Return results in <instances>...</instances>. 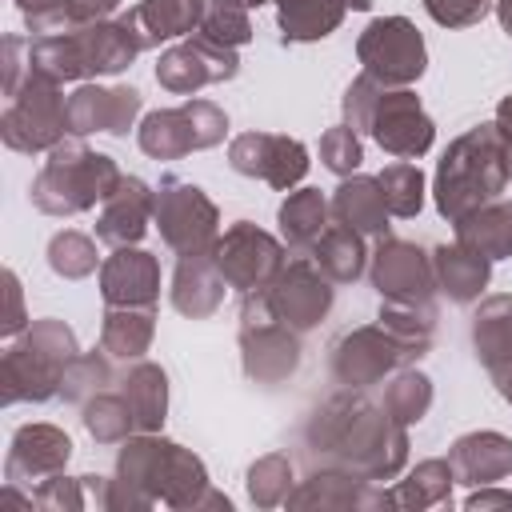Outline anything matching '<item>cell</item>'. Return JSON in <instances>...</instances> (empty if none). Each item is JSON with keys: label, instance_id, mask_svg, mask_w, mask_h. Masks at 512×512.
<instances>
[{"label": "cell", "instance_id": "cell-2", "mask_svg": "<svg viewBox=\"0 0 512 512\" xmlns=\"http://www.w3.org/2000/svg\"><path fill=\"white\" fill-rule=\"evenodd\" d=\"M304 444L320 464L352 468L368 480H396L408 464V428L364 388H340L304 424Z\"/></svg>", "mask_w": 512, "mask_h": 512}, {"label": "cell", "instance_id": "cell-11", "mask_svg": "<svg viewBox=\"0 0 512 512\" xmlns=\"http://www.w3.org/2000/svg\"><path fill=\"white\" fill-rule=\"evenodd\" d=\"M356 60L384 88H412L428 68V48L408 16H376L356 40Z\"/></svg>", "mask_w": 512, "mask_h": 512}, {"label": "cell", "instance_id": "cell-55", "mask_svg": "<svg viewBox=\"0 0 512 512\" xmlns=\"http://www.w3.org/2000/svg\"><path fill=\"white\" fill-rule=\"evenodd\" d=\"M492 380H496V392H500V396H504V400L512 404V364H508L504 372H496Z\"/></svg>", "mask_w": 512, "mask_h": 512}, {"label": "cell", "instance_id": "cell-35", "mask_svg": "<svg viewBox=\"0 0 512 512\" xmlns=\"http://www.w3.org/2000/svg\"><path fill=\"white\" fill-rule=\"evenodd\" d=\"M156 336V308H108L100 320V348L112 360H144Z\"/></svg>", "mask_w": 512, "mask_h": 512}, {"label": "cell", "instance_id": "cell-32", "mask_svg": "<svg viewBox=\"0 0 512 512\" xmlns=\"http://www.w3.org/2000/svg\"><path fill=\"white\" fill-rule=\"evenodd\" d=\"M452 228H456V244H464V248H472L488 260L512 256V200L480 204L476 212H468Z\"/></svg>", "mask_w": 512, "mask_h": 512}, {"label": "cell", "instance_id": "cell-36", "mask_svg": "<svg viewBox=\"0 0 512 512\" xmlns=\"http://www.w3.org/2000/svg\"><path fill=\"white\" fill-rule=\"evenodd\" d=\"M452 484H456V472H452L448 460H420L392 488V508L424 512V508H436V504H452Z\"/></svg>", "mask_w": 512, "mask_h": 512}, {"label": "cell", "instance_id": "cell-10", "mask_svg": "<svg viewBox=\"0 0 512 512\" xmlns=\"http://www.w3.org/2000/svg\"><path fill=\"white\" fill-rule=\"evenodd\" d=\"M416 360L420 356L408 344H400L380 320L340 332L328 348V368H332V380L340 388H372Z\"/></svg>", "mask_w": 512, "mask_h": 512}, {"label": "cell", "instance_id": "cell-9", "mask_svg": "<svg viewBox=\"0 0 512 512\" xmlns=\"http://www.w3.org/2000/svg\"><path fill=\"white\" fill-rule=\"evenodd\" d=\"M224 136H228V116L212 100H188L180 108H156L136 128V144L152 160H180L188 152L216 148Z\"/></svg>", "mask_w": 512, "mask_h": 512}, {"label": "cell", "instance_id": "cell-52", "mask_svg": "<svg viewBox=\"0 0 512 512\" xmlns=\"http://www.w3.org/2000/svg\"><path fill=\"white\" fill-rule=\"evenodd\" d=\"M4 284H8V320H4V336H20L28 328V316H24V304H20V280L16 272H4Z\"/></svg>", "mask_w": 512, "mask_h": 512}, {"label": "cell", "instance_id": "cell-20", "mask_svg": "<svg viewBox=\"0 0 512 512\" xmlns=\"http://www.w3.org/2000/svg\"><path fill=\"white\" fill-rule=\"evenodd\" d=\"M72 460V440L64 428L56 424H20L12 432L8 456H4V480L8 484H28L32 480H48L56 472H64Z\"/></svg>", "mask_w": 512, "mask_h": 512}, {"label": "cell", "instance_id": "cell-3", "mask_svg": "<svg viewBox=\"0 0 512 512\" xmlns=\"http://www.w3.org/2000/svg\"><path fill=\"white\" fill-rule=\"evenodd\" d=\"M508 180H512V172H508V156H504L496 120L476 124L464 136H456L436 164V176H432L436 212L448 224H456L468 212H476L480 204L500 200Z\"/></svg>", "mask_w": 512, "mask_h": 512}, {"label": "cell", "instance_id": "cell-39", "mask_svg": "<svg viewBox=\"0 0 512 512\" xmlns=\"http://www.w3.org/2000/svg\"><path fill=\"white\" fill-rule=\"evenodd\" d=\"M400 344H408L416 356H424L432 348V336H436V312L432 304H392V300H380V316H376Z\"/></svg>", "mask_w": 512, "mask_h": 512}, {"label": "cell", "instance_id": "cell-17", "mask_svg": "<svg viewBox=\"0 0 512 512\" xmlns=\"http://www.w3.org/2000/svg\"><path fill=\"white\" fill-rule=\"evenodd\" d=\"M240 72V56L236 48L212 44L204 36H192L184 44H172L160 52L156 60V84L172 96H192L208 84H224Z\"/></svg>", "mask_w": 512, "mask_h": 512}, {"label": "cell", "instance_id": "cell-7", "mask_svg": "<svg viewBox=\"0 0 512 512\" xmlns=\"http://www.w3.org/2000/svg\"><path fill=\"white\" fill-rule=\"evenodd\" d=\"M68 136H72V120H68V100L60 92V80H52L32 64L24 84L8 96V108L0 116V140L12 152L36 156V152H52Z\"/></svg>", "mask_w": 512, "mask_h": 512}, {"label": "cell", "instance_id": "cell-45", "mask_svg": "<svg viewBox=\"0 0 512 512\" xmlns=\"http://www.w3.org/2000/svg\"><path fill=\"white\" fill-rule=\"evenodd\" d=\"M364 160V148H360V132L348 128V124H336L320 136V164L336 176H352Z\"/></svg>", "mask_w": 512, "mask_h": 512}, {"label": "cell", "instance_id": "cell-53", "mask_svg": "<svg viewBox=\"0 0 512 512\" xmlns=\"http://www.w3.org/2000/svg\"><path fill=\"white\" fill-rule=\"evenodd\" d=\"M468 512H488V508H508L512 512V492L496 488V484H484V488H472V496L464 500Z\"/></svg>", "mask_w": 512, "mask_h": 512}, {"label": "cell", "instance_id": "cell-14", "mask_svg": "<svg viewBox=\"0 0 512 512\" xmlns=\"http://www.w3.org/2000/svg\"><path fill=\"white\" fill-rule=\"evenodd\" d=\"M368 280L380 292V300H392V304H432V292H436L432 256L420 244L396 240V236L376 240V252L368 256Z\"/></svg>", "mask_w": 512, "mask_h": 512}, {"label": "cell", "instance_id": "cell-47", "mask_svg": "<svg viewBox=\"0 0 512 512\" xmlns=\"http://www.w3.org/2000/svg\"><path fill=\"white\" fill-rule=\"evenodd\" d=\"M380 80H372L368 72H360L348 88H344V100H340V108H344V124L348 128H356V132H368V120H372V108H376V96H380Z\"/></svg>", "mask_w": 512, "mask_h": 512}, {"label": "cell", "instance_id": "cell-25", "mask_svg": "<svg viewBox=\"0 0 512 512\" xmlns=\"http://www.w3.org/2000/svg\"><path fill=\"white\" fill-rule=\"evenodd\" d=\"M448 464L456 472V484H468V488L500 484L512 476V440L504 432H492V428L468 432V436L452 440Z\"/></svg>", "mask_w": 512, "mask_h": 512}, {"label": "cell", "instance_id": "cell-6", "mask_svg": "<svg viewBox=\"0 0 512 512\" xmlns=\"http://www.w3.org/2000/svg\"><path fill=\"white\" fill-rule=\"evenodd\" d=\"M124 180L120 164L104 152H92L84 140H60L44 168L32 176V204L44 216H80L96 204H104L116 184Z\"/></svg>", "mask_w": 512, "mask_h": 512}, {"label": "cell", "instance_id": "cell-44", "mask_svg": "<svg viewBox=\"0 0 512 512\" xmlns=\"http://www.w3.org/2000/svg\"><path fill=\"white\" fill-rule=\"evenodd\" d=\"M108 352L100 348V352H80L72 364H68V372H64V380H60V400L64 404H84V400H92L96 392H104V384H112V368H108Z\"/></svg>", "mask_w": 512, "mask_h": 512}, {"label": "cell", "instance_id": "cell-22", "mask_svg": "<svg viewBox=\"0 0 512 512\" xmlns=\"http://www.w3.org/2000/svg\"><path fill=\"white\" fill-rule=\"evenodd\" d=\"M100 296L108 308H156L160 260L136 244L112 248V256L100 264Z\"/></svg>", "mask_w": 512, "mask_h": 512}, {"label": "cell", "instance_id": "cell-50", "mask_svg": "<svg viewBox=\"0 0 512 512\" xmlns=\"http://www.w3.org/2000/svg\"><path fill=\"white\" fill-rule=\"evenodd\" d=\"M0 52H4V96H12L20 84H24V76L32 72V40H20V36H4V44H0Z\"/></svg>", "mask_w": 512, "mask_h": 512}, {"label": "cell", "instance_id": "cell-29", "mask_svg": "<svg viewBox=\"0 0 512 512\" xmlns=\"http://www.w3.org/2000/svg\"><path fill=\"white\" fill-rule=\"evenodd\" d=\"M328 220H332V204H328V196L320 188H296V192H288L284 204H280V212H276L280 240L296 256H308L312 252V244L324 236Z\"/></svg>", "mask_w": 512, "mask_h": 512}, {"label": "cell", "instance_id": "cell-48", "mask_svg": "<svg viewBox=\"0 0 512 512\" xmlns=\"http://www.w3.org/2000/svg\"><path fill=\"white\" fill-rule=\"evenodd\" d=\"M492 0H424V12L440 28H472L488 16Z\"/></svg>", "mask_w": 512, "mask_h": 512}, {"label": "cell", "instance_id": "cell-54", "mask_svg": "<svg viewBox=\"0 0 512 512\" xmlns=\"http://www.w3.org/2000/svg\"><path fill=\"white\" fill-rule=\"evenodd\" d=\"M496 128H500L504 156H508V172H512V96H504V100L496 104Z\"/></svg>", "mask_w": 512, "mask_h": 512}, {"label": "cell", "instance_id": "cell-15", "mask_svg": "<svg viewBox=\"0 0 512 512\" xmlns=\"http://www.w3.org/2000/svg\"><path fill=\"white\" fill-rule=\"evenodd\" d=\"M368 136L380 144V152L396 160H416L432 148L436 124L412 88H380L372 120H368Z\"/></svg>", "mask_w": 512, "mask_h": 512}, {"label": "cell", "instance_id": "cell-51", "mask_svg": "<svg viewBox=\"0 0 512 512\" xmlns=\"http://www.w3.org/2000/svg\"><path fill=\"white\" fill-rule=\"evenodd\" d=\"M64 8L72 24H92V20H108L120 8V0H64Z\"/></svg>", "mask_w": 512, "mask_h": 512}, {"label": "cell", "instance_id": "cell-34", "mask_svg": "<svg viewBox=\"0 0 512 512\" xmlns=\"http://www.w3.org/2000/svg\"><path fill=\"white\" fill-rule=\"evenodd\" d=\"M312 264L332 280V284H352L364 276L368 268V248H364V236L348 224H328L324 236L312 244Z\"/></svg>", "mask_w": 512, "mask_h": 512}, {"label": "cell", "instance_id": "cell-8", "mask_svg": "<svg viewBox=\"0 0 512 512\" xmlns=\"http://www.w3.org/2000/svg\"><path fill=\"white\" fill-rule=\"evenodd\" d=\"M240 368L252 384H284L300 368V332H292L268 304V292H244L240 304Z\"/></svg>", "mask_w": 512, "mask_h": 512}, {"label": "cell", "instance_id": "cell-30", "mask_svg": "<svg viewBox=\"0 0 512 512\" xmlns=\"http://www.w3.org/2000/svg\"><path fill=\"white\" fill-rule=\"evenodd\" d=\"M120 392L136 416V432H160L168 416V376L152 360H132V368L120 376Z\"/></svg>", "mask_w": 512, "mask_h": 512}, {"label": "cell", "instance_id": "cell-12", "mask_svg": "<svg viewBox=\"0 0 512 512\" xmlns=\"http://www.w3.org/2000/svg\"><path fill=\"white\" fill-rule=\"evenodd\" d=\"M160 240L184 256V252H208L220 236V208L208 200V192L184 176H164L156 188V216H152Z\"/></svg>", "mask_w": 512, "mask_h": 512}, {"label": "cell", "instance_id": "cell-24", "mask_svg": "<svg viewBox=\"0 0 512 512\" xmlns=\"http://www.w3.org/2000/svg\"><path fill=\"white\" fill-rule=\"evenodd\" d=\"M224 292H228V280L220 276L216 260H212V248L208 252H184L176 260V272H172V308L188 320H208L220 312L224 304Z\"/></svg>", "mask_w": 512, "mask_h": 512}, {"label": "cell", "instance_id": "cell-46", "mask_svg": "<svg viewBox=\"0 0 512 512\" xmlns=\"http://www.w3.org/2000/svg\"><path fill=\"white\" fill-rule=\"evenodd\" d=\"M32 504L44 508V512H80V508H88L84 476H64V472H56V476L40 480L36 492H32Z\"/></svg>", "mask_w": 512, "mask_h": 512}, {"label": "cell", "instance_id": "cell-42", "mask_svg": "<svg viewBox=\"0 0 512 512\" xmlns=\"http://www.w3.org/2000/svg\"><path fill=\"white\" fill-rule=\"evenodd\" d=\"M96 264H100V256H96V240L92 236L64 228V232H56L48 240V268L60 280H84V276L96 272Z\"/></svg>", "mask_w": 512, "mask_h": 512}, {"label": "cell", "instance_id": "cell-4", "mask_svg": "<svg viewBox=\"0 0 512 512\" xmlns=\"http://www.w3.org/2000/svg\"><path fill=\"white\" fill-rule=\"evenodd\" d=\"M144 48L148 44L132 12H124L116 20L108 16L92 24H72L52 36H32V64L64 84V80H84V76H116Z\"/></svg>", "mask_w": 512, "mask_h": 512}, {"label": "cell", "instance_id": "cell-38", "mask_svg": "<svg viewBox=\"0 0 512 512\" xmlns=\"http://www.w3.org/2000/svg\"><path fill=\"white\" fill-rule=\"evenodd\" d=\"M384 408L392 412V420H400L404 428L408 424H420L432 408V380L420 372V368H400L396 376H388V388H384Z\"/></svg>", "mask_w": 512, "mask_h": 512}, {"label": "cell", "instance_id": "cell-5", "mask_svg": "<svg viewBox=\"0 0 512 512\" xmlns=\"http://www.w3.org/2000/svg\"><path fill=\"white\" fill-rule=\"evenodd\" d=\"M80 356L76 348V332L56 320H32L20 336L8 340L4 356H0V400L4 404H44L52 396H60V380L68 372V364Z\"/></svg>", "mask_w": 512, "mask_h": 512}, {"label": "cell", "instance_id": "cell-21", "mask_svg": "<svg viewBox=\"0 0 512 512\" xmlns=\"http://www.w3.org/2000/svg\"><path fill=\"white\" fill-rule=\"evenodd\" d=\"M140 108H144V96H140L132 84H116V88L80 84V88L68 96L72 136H92V132L128 136V128L136 124Z\"/></svg>", "mask_w": 512, "mask_h": 512}, {"label": "cell", "instance_id": "cell-41", "mask_svg": "<svg viewBox=\"0 0 512 512\" xmlns=\"http://www.w3.org/2000/svg\"><path fill=\"white\" fill-rule=\"evenodd\" d=\"M380 192H384V204H388V212L392 216H400V220H412L420 208H424V172L416 168V164H408V160H396V164H388L380 176Z\"/></svg>", "mask_w": 512, "mask_h": 512}, {"label": "cell", "instance_id": "cell-18", "mask_svg": "<svg viewBox=\"0 0 512 512\" xmlns=\"http://www.w3.org/2000/svg\"><path fill=\"white\" fill-rule=\"evenodd\" d=\"M288 508L296 512H368V508H392V492L376 488V480L340 468L320 464L308 480H300L288 492Z\"/></svg>", "mask_w": 512, "mask_h": 512}, {"label": "cell", "instance_id": "cell-40", "mask_svg": "<svg viewBox=\"0 0 512 512\" xmlns=\"http://www.w3.org/2000/svg\"><path fill=\"white\" fill-rule=\"evenodd\" d=\"M244 488H248V500L256 508H276V504H288V492L296 488V472H292V460L284 452H268L260 456L248 476H244Z\"/></svg>", "mask_w": 512, "mask_h": 512}, {"label": "cell", "instance_id": "cell-31", "mask_svg": "<svg viewBox=\"0 0 512 512\" xmlns=\"http://www.w3.org/2000/svg\"><path fill=\"white\" fill-rule=\"evenodd\" d=\"M204 4L208 0H140L132 12L140 36L148 48L164 44V40H180V36H192L204 20Z\"/></svg>", "mask_w": 512, "mask_h": 512}, {"label": "cell", "instance_id": "cell-49", "mask_svg": "<svg viewBox=\"0 0 512 512\" xmlns=\"http://www.w3.org/2000/svg\"><path fill=\"white\" fill-rule=\"evenodd\" d=\"M16 8H20V16H24L32 36H52V32L72 28L64 0H16Z\"/></svg>", "mask_w": 512, "mask_h": 512}, {"label": "cell", "instance_id": "cell-13", "mask_svg": "<svg viewBox=\"0 0 512 512\" xmlns=\"http://www.w3.org/2000/svg\"><path fill=\"white\" fill-rule=\"evenodd\" d=\"M212 260L220 268V276L228 280V288L236 292H256L268 288L276 280V272L288 264L284 260V240H276L272 232L236 220L232 228H224L212 244Z\"/></svg>", "mask_w": 512, "mask_h": 512}, {"label": "cell", "instance_id": "cell-26", "mask_svg": "<svg viewBox=\"0 0 512 512\" xmlns=\"http://www.w3.org/2000/svg\"><path fill=\"white\" fill-rule=\"evenodd\" d=\"M332 220L336 224H348L356 228L360 236H388V204H384V192H380V180L376 176H364V172H352V176H340L336 192H332Z\"/></svg>", "mask_w": 512, "mask_h": 512}, {"label": "cell", "instance_id": "cell-27", "mask_svg": "<svg viewBox=\"0 0 512 512\" xmlns=\"http://www.w3.org/2000/svg\"><path fill=\"white\" fill-rule=\"evenodd\" d=\"M432 272H436V292H444L452 304H472L484 296L492 280V260L464 244H440L432 248Z\"/></svg>", "mask_w": 512, "mask_h": 512}, {"label": "cell", "instance_id": "cell-33", "mask_svg": "<svg viewBox=\"0 0 512 512\" xmlns=\"http://www.w3.org/2000/svg\"><path fill=\"white\" fill-rule=\"evenodd\" d=\"M344 0H276V24L284 44H312L344 24Z\"/></svg>", "mask_w": 512, "mask_h": 512}, {"label": "cell", "instance_id": "cell-23", "mask_svg": "<svg viewBox=\"0 0 512 512\" xmlns=\"http://www.w3.org/2000/svg\"><path fill=\"white\" fill-rule=\"evenodd\" d=\"M156 216V188H148L140 176H124L116 184V192L100 204L96 216V240L124 248V244H140V236L148 232Z\"/></svg>", "mask_w": 512, "mask_h": 512}, {"label": "cell", "instance_id": "cell-58", "mask_svg": "<svg viewBox=\"0 0 512 512\" xmlns=\"http://www.w3.org/2000/svg\"><path fill=\"white\" fill-rule=\"evenodd\" d=\"M244 8H260V4H268V0H240Z\"/></svg>", "mask_w": 512, "mask_h": 512}, {"label": "cell", "instance_id": "cell-1", "mask_svg": "<svg viewBox=\"0 0 512 512\" xmlns=\"http://www.w3.org/2000/svg\"><path fill=\"white\" fill-rule=\"evenodd\" d=\"M152 504L176 512L232 508V500L208 484V468L192 448L164 440L160 432H132L116 452L108 512H144Z\"/></svg>", "mask_w": 512, "mask_h": 512}, {"label": "cell", "instance_id": "cell-28", "mask_svg": "<svg viewBox=\"0 0 512 512\" xmlns=\"http://www.w3.org/2000/svg\"><path fill=\"white\" fill-rule=\"evenodd\" d=\"M472 352L496 376L512 364V292L484 296L472 312Z\"/></svg>", "mask_w": 512, "mask_h": 512}, {"label": "cell", "instance_id": "cell-37", "mask_svg": "<svg viewBox=\"0 0 512 512\" xmlns=\"http://www.w3.org/2000/svg\"><path fill=\"white\" fill-rule=\"evenodd\" d=\"M84 408V432L96 440V444H124L132 432H136V416H132V408H128V400H124V392L116 388V392H96L92 400H84L80 404Z\"/></svg>", "mask_w": 512, "mask_h": 512}, {"label": "cell", "instance_id": "cell-43", "mask_svg": "<svg viewBox=\"0 0 512 512\" xmlns=\"http://www.w3.org/2000/svg\"><path fill=\"white\" fill-rule=\"evenodd\" d=\"M196 36H204V40H212V44H224V48H244V44L252 40L248 8H244L240 0H208Z\"/></svg>", "mask_w": 512, "mask_h": 512}, {"label": "cell", "instance_id": "cell-56", "mask_svg": "<svg viewBox=\"0 0 512 512\" xmlns=\"http://www.w3.org/2000/svg\"><path fill=\"white\" fill-rule=\"evenodd\" d=\"M496 20H500V28L512 36V0H496Z\"/></svg>", "mask_w": 512, "mask_h": 512}, {"label": "cell", "instance_id": "cell-57", "mask_svg": "<svg viewBox=\"0 0 512 512\" xmlns=\"http://www.w3.org/2000/svg\"><path fill=\"white\" fill-rule=\"evenodd\" d=\"M344 8H352V12H368L372 0H344Z\"/></svg>", "mask_w": 512, "mask_h": 512}, {"label": "cell", "instance_id": "cell-16", "mask_svg": "<svg viewBox=\"0 0 512 512\" xmlns=\"http://www.w3.org/2000/svg\"><path fill=\"white\" fill-rule=\"evenodd\" d=\"M228 164L240 176L264 180L276 192H292L308 176V148L280 132H240L228 144Z\"/></svg>", "mask_w": 512, "mask_h": 512}, {"label": "cell", "instance_id": "cell-19", "mask_svg": "<svg viewBox=\"0 0 512 512\" xmlns=\"http://www.w3.org/2000/svg\"><path fill=\"white\" fill-rule=\"evenodd\" d=\"M264 292H268L272 312H276L292 332H312V328L332 312V280L312 264V256L288 260Z\"/></svg>", "mask_w": 512, "mask_h": 512}]
</instances>
